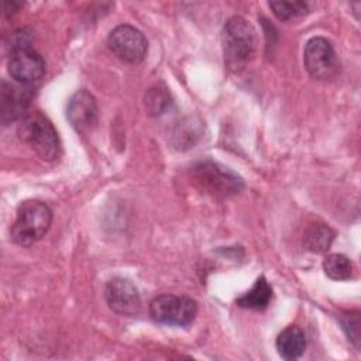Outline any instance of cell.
<instances>
[{
	"label": "cell",
	"mask_w": 361,
	"mask_h": 361,
	"mask_svg": "<svg viewBox=\"0 0 361 361\" xmlns=\"http://www.w3.org/2000/svg\"><path fill=\"white\" fill-rule=\"evenodd\" d=\"M109 49L123 62L140 63L144 61L148 49V42L144 34L130 24L114 27L107 37Z\"/></svg>",
	"instance_id": "8992f818"
},
{
	"label": "cell",
	"mask_w": 361,
	"mask_h": 361,
	"mask_svg": "<svg viewBox=\"0 0 361 361\" xmlns=\"http://www.w3.org/2000/svg\"><path fill=\"white\" fill-rule=\"evenodd\" d=\"M333 238L334 233L330 227L322 223H313L305 230L303 243L309 251L320 254L330 248Z\"/></svg>",
	"instance_id": "5bb4252c"
},
{
	"label": "cell",
	"mask_w": 361,
	"mask_h": 361,
	"mask_svg": "<svg viewBox=\"0 0 361 361\" xmlns=\"http://www.w3.org/2000/svg\"><path fill=\"white\" fill-rule=\"evenodd\" d=\"M341 324L344 331L347 333L348 338L354 343L358 344V337H360V313L358 312H347L341 317Z\"/></svg>",
	"instance_id": "ac0fdd59"
},
{
	"label": "cell",
	"mask_w": 361,
	"mask_h": 361,
	"mask_svg": "<svg viewBox=\"0 0 361 361\" xmlns=\"http://www.w3.org/2000/svg\"><path fill=\"white\" fill-rule=\"evenodd\" d=\"M268 6L272 8L274 14L282 21L305 16L310 8V4L307 1H269Z\"/></svg>",
	"instance_id": "e0dca14e"
},
{
	"label": "cell",
	"mask_w": 361,
	"mask_h": 361,
	"mask_svg": "<svg viewBox=\"0 0 361 361\" xmlns=\"http://www.w3.org/2000/svg\"><path fill=\"white\" fill-rule=\"evenodd\" d=\"M272 299V288L264 276H259L252 288L237 299V305L244 309L262 310Z\"/></svg>",
	"instance_id": "4fadbf2b"
},
{
	"label": "cell",
	"mask_w": 361,
	"mask_h": 361,
	"mask_svg": "<svg viewBox=\"0 0 361 361\" xmlns=\"http://www.w3.org/2000/svg\"><path fill=\"white\" fill-rule=\"evenodd\" d=\"M7 68L14 82L31 87L37 86L45 73V62L42 56L31 47L11 51Z\"/></svg>",
	"instance_id": "ba28073f"
},
{
	"label": "cell",
	"mask_w": 361,
	"mask_h": 361,
	"mask_svg": "<svg viewBox=\"0 0 361 361\" xmlns=\"http://www.w3.org/2000/svg\"><path fill=\"white\" fill-rule=\"evenodd\" d=\"M104 299L109 307L121 316H135L141 309V296L137 286L121 276H116L104 285Z\"/></svg>",
	"instance_id": "9c48e42d"
},
{
	"label": "cell",
	"mask_w": 361,
	"mask_h": 361,
	"mask_svg": "<svg viewBox=\"0 0 361 361\" xmlns=\"http://www.w3.org/2000/svg\"><path fill=\"white\" fill-rule=\"evenodd\" d=\"M18 138L44 161H55L61 155V141L54 124L39 111L27 113L17 127Z\"/></svg>",
	"instance_id": "6da1fadb"
},
{
	"label": "cell",
	"mask_w": 361,
	"mask_h": 361,
	"mask_svg": "<svg viewBox=\"0 0 361 361\" xmlns=\"http://www.w3.org/2000/svg\"><path fill=\"white\" fill-rule=\"evenodd\" d=\"M192 178L202 190L216 197L233 196L244 186L238 175L213 161L196 162L192 166Z\"/></svg>",
	"instance_id": "277c9868"
},
{
	"label": "cell",
	"mask_w": 361,
	"mask_h": 361,
	"mask_svg": "<svg viewBox=\"0 0 361 361\" xmlns=\"http://www.w3.org/2000/svg\"><path fill=\"white\" fill-rule=\"evenodd\" d=\"M52 223V210L41 200H25L17 209L10 228L11 240L21 247H30L41 240Z\"/></svg>",
	"instance_id": "7a4b0ae2"
},
{
	"label": "cell",
	"mask_w": 361,
	"mask_h": 361,
	"mask_svg": "<svg viewBox=\"0 0 361 361\" xmlns=\"http://www.w3.org/2000/svg\"><path fill=\"white\" fill-rule=\"evenodd\" d=\"M275 344L283 360H296L306 348L305 331L298 326H288L278 334Z\"/></svg>",
	"instance_id": "7c38bea8"
},
{
	"label": "cell",
	"mask_w": 361,
	"mask_h": 361,
	"mask_svg": "<svg viewBox=\"0 0 361 361\" xmlns=\"http://www.w3.org/2000/svg\"><path fill=\"white\" fill-rule=\"evenodd\" d=\"M20 6H21V4H20V3H16V1H6V3H4V14H6V16L14 14V13L18 10Z\"/></svg>",
	"instance_id": "d6986e66"
},
{
	"label": "cell",
	"mask_w": 361,
	"mask_h": 361,
	"mask_svg": "<svg viewBox=\"0 0 361 361\" xmlns=\"http://www.w3.org/2000/svg\"><path fill=\"white\" fill-rule=\"evenodd\" d=\"M323 271L333 281H345L353 275V264L343 254H330L323 261Z\"/></svg>",
	"instance_id": "9a60e30c"
},
{
	"label": "cell",
	"mask_w": 361,
	"mask_h": 361,
	"mask_svg": "<svg viewBox=\"0 0 361 361\" xmlns=\"http://www.w3.org/2000/svg\"><path fill=\"white\" fill-rule=\"evenodd\" d=\"M66 117L78 133H86L92 130L99 117V109L94 96L86 89L75 92L68 102Z\"/></svg>",
	"instance_id": "8fae6325"
},
{
	"label": "cell",
	"mask_w": 361,
	"mask_h": 361,
	"mask_svg": "<svg viewBox=\"0 0 361 361\" xmlns=\"http://www.w3.org/2000/svg\"><path fill=\"white\" fill-rule=\"evenodd\" d=\"M197 314V303L188 296L164 293L149 303V316L154 322L166 326L186 327Z\"/></svg>",
	"instance_id": "5b68a950"
},
{
	"label": "cell",
	"mask_w": 361,
	"mask_h": 361,
	"mask_svg": "<svg viewBox=\"0 0 361 361\" xmlns=\"http://www.w3.org/2000/svg\"><path fill=\"white\" fill-rule=\"evenodd\" d=\"M221 44L224 58L231 66L244 65L254 56L257 44L255 31L245 18L234 16L223 27Z\"/></svg>",
	"instance_id": "3957f363"
},
{
	"label": "cell",
	"mask_w": 361,
	"mask_h": 361,
	"mask_svg": "<svg viewBox=\"0 0 361 361\" xmlns=\"http://www.w3.org/2000/svg\"><path fill=\"white\" fill-rule=\"evenodd\" d=\"M303 65L317 80L333 78L338 68V59L331 42L323 37L310 38L303 49Z\"/></svg>",
	"instance_id": "52a82bcc"
},
{
	"label": "cell",
	"mask_w": 361,
	"mask_h": 361,
	"mask_svg": "<svg viewBox=\"0 0 361 361\" xmlns=\"http://www.w3.org/2000/svg\"><path fill=\"white\" fill-rule=\"evenodd\" d=\"M145 110L152 116L162 114L171 104V96L162 86H154L147 90L144 97Z\"/></svg>",
	"instance_id": "2e32d148"
},
{
	"label": "cell",
	"mask_w": 361,
	"mask_h": 361,
	"mask_svg": "<svg viewBox=\"0 0 361 361\" xmlns=\"http://www.w3.org/2000/svg\"><path fill=\"white\" fill-rule=\"evenodd\" d=\"M32 97V87L18 82H1L0 90V117L1 124L8 126L16 120H21L27 114Z\"/></svg>",
	"instance_id": "30bf717a"
}]
</instances>
